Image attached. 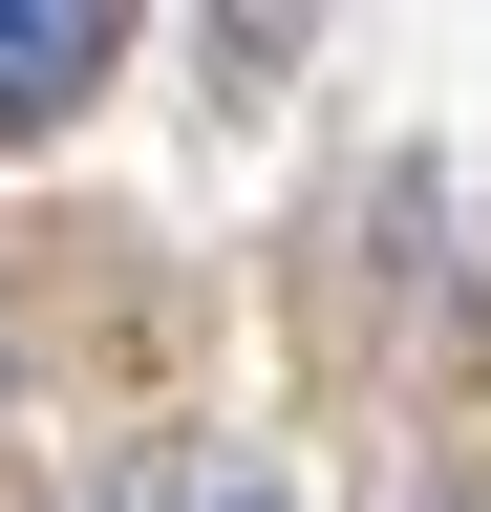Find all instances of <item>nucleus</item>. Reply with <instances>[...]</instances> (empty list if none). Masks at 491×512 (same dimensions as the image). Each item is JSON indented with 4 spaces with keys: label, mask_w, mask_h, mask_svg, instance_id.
Here are the masks:
<instances>
[{
    "label": "nucleus",
    "mask_w": 491,
    "mask_h": 512,
    "mask_svg": "<svg viewBox=\"0 0 491 512\" xmlns=\"http://www.w3.org/2000/svg\"><path fill=\"white\" fill-rule=\"evenodd\" d=\"M193 512H278V470H214V491H193Z\"/></svg>",
    "instance_id": "2"
},
{
    "label": "nucleus",
    "mask_w": 491,
    "mask_h": 512,
    "mask_svg": "<svg viewBox=\"0 0 491 512\" xmlns=\"http://www.w3.org/2000/svg\"><path fill=\"white\" fill-rule=\"evenodd\" d=\"M107 43H129L107 0H0V128H43L65 86H107Z\"/></svg>",
    "instance_id": "1"
}]
</instances>
